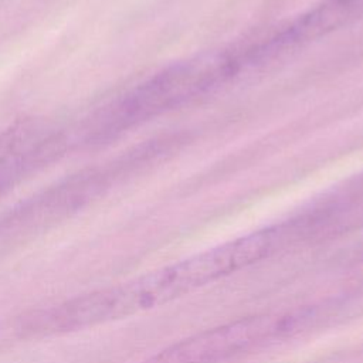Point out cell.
Returning <instances> with one entry per match:
<instances>
[{
    "mask_svg": "<svg viewBox=\"0 0 363 363\" xmlns=\"http://www.w3.org/2000/svg\"><path fill=\"white\" fill-rule=\"evenodd\" d=\"M363 17V0H325L274 38L272 51L320 37Z\"/></svg>",
    "mask_w": 363,
    "mask_h": 363,
    "instance_id": "5b68a950",
    "label": "cell"
},
{
    "mask_svg": "<svg viewBox=\"0 0 363 363\" xmlns=\"http://www.w3.org/2000/svg\"><path fill=\"white\" fill-rule=\"evenodd\" d=\"M318 318L315 308L240 318L174 342L142 363H221L299 333Z\"/></svg>",
    "mask_w": 363,
    "mask_h": 363,
    "instance_id": "3957f363",
    "label": "cell"
},
{
    "mask_svg": "<svg viewBox=\"0 0 363 363\" xmlns=\"http://www.w3.org/2000/svg\"><path fill=\"white\" fill-rule=\"evenodd\" d=\"M64 135L44 119H23L0 132V197L54 160Z\"/></svg>",
    "mask_w": 363,
    "mask_h": 363,
    "instance_id": "277c9868",
    "label": "cell"
},
{
    "mask_svg": "<svg viewBox=\"0 0 363 363\" xmlns=\"http://www.w3.org/2000/svg\"><path fill=\"white\" fill-rule=\"evenodd\" d=\"M279 231L265 228L184 259L145 272L128 281L82 294L78 315L89 326L126 319L173 302L223 277L268 257Z\"/></svg>",
    "mask_w": 363,
    "mask_h": 363,
    "instance_id": "6da1fadb",
    "label": "cell"
},
{
    "mask_svg": "<svg viewBox=\"0 0 363 363\" xmlns=\"http://www.w3.org/2000/svg\"><path fill=\"white\" fill-rule=\"evenodd\" d=\"M223 55H204L173 65L105 106L88 129V143L104 145L129 128L210 89L233 69Z\"/></svg>",
    "mask_w": 363,
    "mask_h": 363,
    "instance_id": "7a4b0ae2",
    "label": "cell"
}]
</instances>
